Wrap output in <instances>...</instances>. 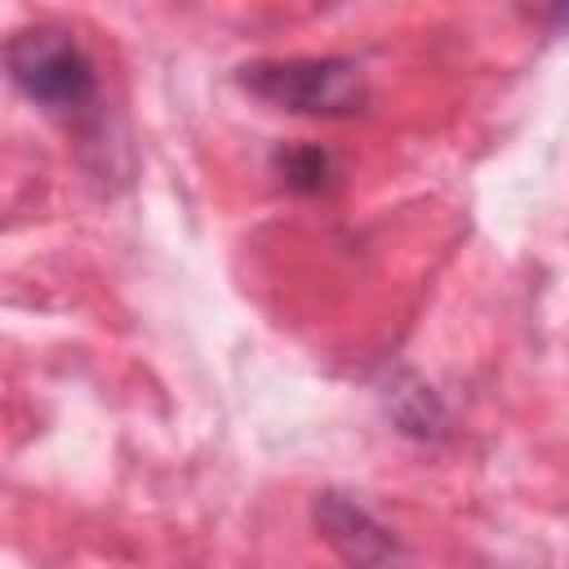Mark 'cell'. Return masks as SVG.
Masks as SVG:
<instances>
[{
	"instance_id": "3",
	"label": "cell",
	"mask_w": 569,
	"mask_h": 569,
	"mask_svg": "<svg viewBox=\"0 0 569 569\" xmlns=\"http://www.w3.org/2000/svg\"><path fill=\"white\" fill-rule=\"evenodd\" d=\"M311 525L325 538V547L347 565V569H400L405 547L400 538L351 493L325 489L311 502Z\"/></svg>"
},
{
	"instance_id": "1",
	"label": "cell",
	"mask_w": 569,
	"mask_h": 569,
	"mask_svg": "<svg viewBox=\"0 0 569 569\" xmlns=\"http://www.w3.org/2000/svg\"><path fill=\"white\" fill-rule=\"evenodd\" d=\"M236 84L289 116L347 120L369 107V80L356 58L342 53H298V58H258L236 71Z\"/></svg>"
},
{
	"instance_id": "4",
	"label": "cell",
	"mask_w": 569,
	"mask_h": 569,
	"mask_svg": "<svg viewBox=\"0 0 569 569\" xmlns=\"http://www.w3.org/2000/svg\"><path fill=\"white\" fill-rule=\"evenodd\" d=\"M276 178L298 196H320L338 182V156L320 142H289L271 156Z\"/></svg>"
},
{
	"instance_id": "5",
	"label": "cell",
	"mask_w": 569,
	"mask_h": 569,
	"mask_svg": "<svg viewBox=\"0 0 569 569\" xmlns=\"http://www.w3.org/2000/svg\"><path fill=\"white\" fill-rule=\"evenodd\" d=\"M387 409H391L396 431H405V436H413V440H436V436H445V405H440L436 391H431L427 382H418L413 373H405V378L391 382Z\"/></svg>"
},
{
	"instance_id": "2",
	"label": "cell",
	"mask_w": 569,
	"mask_h": 569,
	"mask_svg": "<svg viewBox=\"0 0 569 569\" xmlns=\"http://www.w3.org/2000/svg\"><path fill=\"white\" fill-rule=\"evenodd\" d=\"M13 89L49 116H84L98 102V67L62 27H27L4 44Z\"/></svg>"
},
{
	"instance_id": "6",
	"label": "cell",
	"mask_w": 569,
	"mask_h": 569,
	"mask_svg": "<svg viewBox=\"0 0 569 569\" xmlns=\"http://www.w3.org/2000/svg\"><path fill=\"white\" fill-rule=\"evenodd\" d=\"M547 22H560V27H569V9H556V13H547Z\"/></svg>"
}]
</instances>
